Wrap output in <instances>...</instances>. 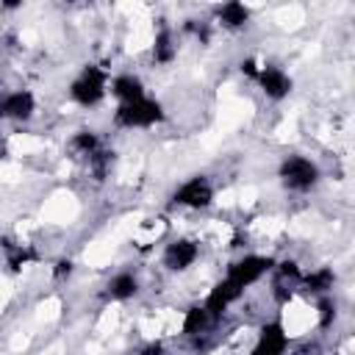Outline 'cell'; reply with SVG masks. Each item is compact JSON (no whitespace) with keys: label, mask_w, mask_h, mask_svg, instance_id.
<instances>
[{"label":"cell","mask_w":355,"mask_h":355,"mask_svg":"<svg viewBox=\"0 0 355 355\" xmlns=\"http://www.w3.org/2000/svg\"><path fill=\"white\" fill-rule=\"evenodd\" d=\"M164 105L153 97H141L133 103H119L114 111V125L125 128V130H141V128H153L158 122H164Z\"/></svg>","instance_id":"obj_3"},{"label":"cell","mask_w":355,"mask_h":355,"mask_svg":"<svg viewBox=\"0 0 355 355\" xmlns=\"http://www.w3.org/2000/svg\"><path fill=\"white\" fill-rule=\"evenodd\" d=\"M214 17H216V22H219L225 31H241V28H247L252 11H250V6H244V3H239V0H230V3L216 6Z\"/></svg>","instance_id":"obj_13"},{"label":"cell","mask_w":355,"mask_h":355,"mask_svg":"<svg viewBox=\"0 0 355 355\" xmlns=\"http://www.w3.org/2000/svg\"><path fill=\"white\" fill-rule=\"evenodd\" d=\"M108 92L119 100V103H133V100H141L147 97L144 92V80L133 72H122V75H114L111 83H108Z\"/></svg>","instance_id":"obj_12"},{"label":"cell","mask_w":355,"mask_h":355,"mask_svg":"<svg viewBox=\"0 0 355 355\" xmlns=\"http://www.w3.org/2000/svg\"><path fill=\"white\" fill-rule=\"evenodd\" d=\"M258 67H261V64H258L255 58H244V61H241V75H247L250 80H255V75H258Z\"/></svg>","instance_id":"obj_23"},{"label":"cell","mask_w":355,"mask_h":355,"mask_svg":"<svg viewBox=\"0 0 355 355\" xmlns=\"http://www.w3.org/2000/svg\"><path fill=\"white\" fill-rule=\"evenodd\" d=\"M241 297H244V291H241L236 283H230L227 277H222V280L208 291V297L202 300V305H205L211 322L216 324V322H222V316L230 311V305H236Z\"/></svg>","instance_id":"obj_8"},{"label":"cell","mask_w":355,"mask_h":355,"mask_svg":"<svg viewBox=\"0 0 355 355\" xmlns=\"http://www.w3.org/2000/svg\"><path fill=\"white\" fill-rule=\"evenodd\" d=\"M86 166H89V172L94 175V180H105L108 172H111V166H114V153L105 150V147H100V150L92 155V161H89Z\"/></svg>","instance_id":"obj_19"},{"label":"cell","mask_w":355,"mask_h":355,"mask_svg":"<svg viewBox=\"0 0 355 355\" xmlns=\"http://www.w3.org/2000/svg\"><path fill=\"white\" fill-rule=\"evenodd\" d=\"M3 252H6V263H8L11 272H19L22 266H28V263L36 261V252L28 244L14 241V239H3Z\"/></svg>","instance_id":"obj_18"},{"label":"cell","mask_w":355,"mask_h":355,"mask_svg":"<svg viewBox=\"0 0 355 355\" xmlns=\"http://www.w3.org/2000/svg\"><path fill=\"white\" fill-rule=\"evenodd\" d=\"M72 269H75V263H72L69 258H58L55 266H53V277H55V280H64V277L72 275Z\"/></svg>","instance_id":"obj_22"},{"label":"cell","mask_w":355,"mask_h":355,"mask_svg":"<svg viewBox=\"0 0 355 355\" xmlns=\"http://www.w3.org/2000/svg\"><path fill=\"white\" fill-rule=\"evenodd\" d=\"M291 347V336L283 319H269L258 327L250 355H286Z\"/></svg>","instance_id":"obj_7"},{"label":"cell","mask_w":355,"mask_h":355,"mask_svg":"<svg viewBox=\"0 0 355 355\" xmlns=\"http://www.w3.org/2000/svg\"><path fill=\"white\" fill-rule=\"evenodd\" d=\"M333 322H336V300L330 294L319 297L316 300V324L322 330H327V327H333Z\"/></svg>","instance_id":"obj_20"},{"label":"cell","mask_w":355,"mask_h":355,"mask_svg":"<svg viewBox=\"0 0 355 355\" xmlns=\"http://www.w3.org/2000/svg\"><path fill=\"white\" fill-rule=\"evenodd\" d=\"M211 324H214V322H211V316H208V311H205L202 302L189 305V308L183 311V316H180V333H183L186 338H200V336H205Z\"/></svg>","instance_id":"obj_14"},{"label":"cell","mask_w":355,"mask_h":355,"mask_svg":"<svg viewBox=\"0 0 355 355\" xmlns=\"http://www.w3.org/2000/svg\"><path fill=\"white\" fill-rule=\"evenodd\" d=\"M0 119H6V116H3V97H0Z\"/></svg>","instance_id":"obj_25"},{"label":"cell","mask_w":355,"mask_h":355,"mask_svg":"<svg viewBox=\"0 0 355 355\" xmlns=\"http://www.w3.org/2000/svg\"><path fill=\"white\" fill-rule=\"evenodd\" d=\"M197 261H200V241H197V239L178 236V239H172V241L164 244L161 263H164L166 272H172V275H183V272H189Z\"/></svg>","instance_id":"obj_5"},{"label":"cell","mask_w":355,"mask_h":355,"mask_svg":"<svg viewBox=\"0 0 355 355\" xmlns=\"http://www.w3.org/2000/svg\"><path fill=\"white\" fill-rule=\"evenodd\" d=\"M36 114V97L31 89H14L3 94V116L14 122H28Z\"/></svg>","instance_id":"obj_10"},{"label":"cell","mask_w":355,"mask_h":355,"mask_svg":"<svg viewBox=\"0 0 355 355\" xmlns=\"http://www.w3.org/2000/svg\"><path fill=\"white\" fill-rule=\"evenodd\" d=\"M272 266H275V258H272V255L247 252V255L236 258V261L227 266L225 277H227L230 283H236L241 291H247V288H252L255 283H261V280L272 272Z\"/></svg>","instance_id":"obj_4"},{"label":"cell","mask_w":355,"mask_h":355,"mask_svg":"<svg viewBox=\"0 0 355 355\" xmlns=\"http://www.w3.org/2000/svg\"><path fill=\"white\" fill-rule=\"evenodd\" d=\"M139 277L130 272V269H122V272H116V275H111L108 277V283H105V300H111V302H128V300H133L136 294H139Z\"/></svg>","instance_id":"obj_11"},{"label":"cell","mask_w":355,"mask_h":355,"mask_svg":"<svg viewBox=\"0 0 355 355\" xmlns=\"http://www.w3.org/2000/svg\"><path fill=\"white\" fill-rule=\"evenodd\" d=\"M178 58V42H175V33L169 28H158L155 31V39H153V61L166 67Z\"/></svg>","instance_id":"obj_17"},{"label":"cell","mask_w":355,"mask_h":355,"mask_svg":"<svg viewBox=\"0 0 355 355\" xmlns=\"http://www.w3.org/2000/svg\"><path fill=\"white\" fill-rule=\"evenodd\" d=\"M319 352H322V349H319V344L313 341V344H305V347H302L297 355H319Z\"/></svg>","instance_id":"obj_24"},{"label":"cell","mask_w":355,"mask_h":355,"mask_svg":"<svg viewBox=\"0 0 355 355\" xmlns=\"http://www.w3.org/2000/svg\"><path fill=\"white\" fill-rule=\"evenodd\" d=\"M302 291L305 294H313V297H327L336 286V272L330 266H316L311 269L308 275H302Z\"/></svg>","instance_id":"obj_15"},{"label":"cell","mask_w":355,"mask_h":355,"mask_svg":"<svg viewBox=\"0 0 355 355\" xmlns=\"http://www.w3.org/2000/svg\"><path fill=\"white\" fill-rule=\"evenodd\" d=\"M136 355H169V349H166V344H164V341L150 338L147 344H141V347H139V352H136Z\"/></svg>","instance_id":"obj_21"},{"label":"cell","mask_w":355,"mask_h":355,"mask_svg":"<svg viewBox=\"0 0 355 355\" xmlns=\"http://www.w3.org/2000/svg\"><path fill=\"white\" fill-rule=\"evenodd\" d=\"M277 178H280V186L286 191L305 194L319 183L322 172H319L316 161H311L308 155H286L277 166Z\"/></svg>","instance_id":"obj_2"},{"label":"cell","mask_w":355,"mask_h":355,"mask_svg":"<svg viewBox=\"0 0 355 355\" xmlns=\"http://www.w3.org/2000/svg\"><path fill=\"white\" fill-rule=\"evenodd\" d=\"M172 202L189 211H205L214 202V183L205 175H191L172 191Z\"/></svg>","instance_id":"obj_6"},{"label":"cell","mask_w":355,"mask_h":355,"mask_svg":"<svg viewBox=\"0 0 355 355\" xmlns=\"http://www.w3.org/2000/svg\"><path fill=\"white\" fill-rule=\"evenodd\" d=\"M108 83H111V78H108V72L103 67L86 64L69 83V100L75 105H80V108H94V105H100L105 100Z\"/></svg>","instance_id":"obj_1"},{"label":"cell","mask_w":355,"mask_h":355,"mask_svg":"<svg viewBox=\"0 0 355 355\" xmlns=\"http://www.w3.org/2000/svg\"><path fill=\"white\" fill-rule=\"evenodd\" d=\"M255 83L263 92V97H269V100H286L291 94V89H294L291 75L286 69L275 67V64H261L258 75H255Z\"/></svg>","instance_id":"obj_9"},{"label":"cell","mask_w":355,"mask_h":355,"mask_svg":"<svg viewBox=\"0 0 355 355\" xmlns=\"http://www.w3.org/2000/svg\"><path fill=\"white\" fill-rule=\"evenodd\" d=\"M100 147H103L100 136H97L94 130H89V128L75 130L72 139H69V153H72V158H78V161H83V164H89L92 155H94Z\"/></svg>","instance_id":"obj_16"}]
</instances>
